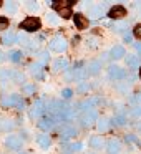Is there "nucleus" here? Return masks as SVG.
Returning <instances> with one entry per match:
<instances>
[{"mask_svg":"<svg viewBox=\"0 0 141 154\" xmlns=\"http://www.w3.org/2000/svg\"><path fill=\"white\" fill-rule=\"evenodd\" d=\"M22 101H24V100H22V94L12 93V94H8V96H5L0 103H2V106L7 109V108H18V104H20Z\"/></svg>","mask_w":141,"mask_h":154,"instance_id":"1a4fd4ad","label":"nucleus"},{"mask_svg":"<svg viewBox=\"0 0 141 154\" xmlns=\"http://www.w3.org/2000/svg\"><path fill=\"white\" fill-rule=\"evenodd\" d=\"M35 91H37V85L35 83H24L22 85V93L27 94V96L35 94Z\"/></svg>","mask_w":141,"mask_h":154,"instance_id":"bb28decb","label":"nucleus"},{"mask_svg":"<svg viewBox=\"0 0 141 154\" xmlns=\"http://www.w3.org/2000/svg\"><path fill=\"white\" fill-rule=\"evenodd\" d=\"M88 146H90L91 149H95V151H101V149L106 147V143L103 141L101 136H91L90 139H88Z\"/></svg>","mask_w":141,"mask_h":154,"instance_id":"dca6fc26","label":"nucleus"},{"mask_svg":"<svg viewBox=\"0 0 141 154\" xmlns=\"http://www.w3.org/2000/svg\"><path fill=\"white\" fill-rule=\"evenodd\" d=\"M18 154H28V152H25V151H20V152H18Z\"/></svg>","mask_w":141,"mask_h":154,"instance_id":"49530a36","label":"nucleus"},{"mask_svg":"<svg viewBox=\"0 0 141 154\" xmlns=\"http://www.w3.org/2000/svg\"><path fill=\"white\" fill-rule=\"evenodd\" d=\"M0 128H2V123H0Z\"/></svg>","mask_w":141,"mask_h":154,"instance_id":"de8ad7c7","label":"nucleus"},{"mask_svg":"<svg viewBox=\"0 0 141 154\" xmlns=\"http://www.w3.org/2000/svg\"><path fill=\"white\" fill-rule=\"evenodd\" d=\"M96 128H98L100 133H105V131H108L111 128V121L108 119V118H100L98 123H96Z\"/></svg>","mask_w":141,"mask_h":154,"instance_id":"a878e982","label":"nucleus"},{"mask_svg":"<svg viewBox=\"0 0 141 154\" xmlns=\"http://www.w3.org/2000/svg\"><path fill=\"white\" fill-rule=\"evenodd\" d=\"M106 151L110 154H120L121 151V143L118 139H110L106 143Z\"/></svg>","mask_w":141,"mask_h":154,"instance_id":"4be33fe9","label":"nucleus"},{"mask_svg":"<svg viewBox=\"0 0 141 154\" xmlns=\"http://www.w3.org/2000/svg\"><path fill=\"white\" fill-rule=\"evenodd\" d=\"M37 144L42 147V149H48V147L52 146V137L48 136L47 133H43V134H40V136L37 137Z\"/></svg>","mask_w":141,"mask_h":154,"instance_id":"5701e85b","label":"nucleus"},{"mask_svg":"<svg viewBox=\"0 0 141 154\" xmlns=\"http://www.w3.org/2000/svg\"><path fill=\"white\" fill-rule=\"evenodd\" d=\"M110 121H111V126H114V128H123L124 124L128 123L124 113H116L113 118H110Z\"/></svg>","mask_w":141,"mask_h":154,"instance_id":"f3484780","label":"nucleus"},{"mask_svg":"<svg viewBox=\"0 0 141 154\" xmlns=\"http://www.w3.org/2000/svg\"><path fill=\"white\" fill-rule=\"evenodd\" d=\"M67 48H68V42H67V38H63L61 35H57V37H53L48 42V50L55 51V53H65Z\"/></svg>","mask_w":141,"mask_h":154,"instance_id":"7ed1b4c3","label":"nucleus"},{"mask_svg":"<svg viewBox=\"0 0 141 154\" xmlns=\"http://www.w3.org/2000/svg\"><path fill=\"white\" fill-rule=\"evenodd\" d=\"M47 22H50V23H57V18H55V15L53 14H50V15H47Z\"/></svg>","mask_w":141,"mask_h":154,"instance_id":"79ce46f5","label":"nucleus"},{"mask_svg":"<svg viewBox=\"0 0 141 154\" xmlns=\"http://www.w3.org/2000/svg\"><path fill=\"white\" fill-rule=\"evenodd\" d=\"M138 131H139V133H141V123L138 124Z\"/></svg>","mask_w":141,"mask_h":154,"instance_id":"a18cd8bd","label":"nucleus"},{"mask_svg":"<svg viewBox=\"0 0 141 154\" xmlns=\"http://www.w3.org/2000/svg\"><path fill=\"white\" fill-rule=\"evenodd\" d=\"M108 76H110V80H123V78H126V70L121 66H118V65H110L108 66Z\"/></svg>","mask_w":141,"mask_h":154,"instance_id":"9b49d317","label":"nucleus"},{"mask_svg":"<svg viewBox=\"0 0 141 154\" xmlns=\"http://www.w3.org/2000/svg\"><path fill=\"white\" fill-rule=\"evenodd\" d=\"M126 143H136V144H141V141L138 139L134 134H126Z\"/></svg>","mask_w":141,"mask_h":154,"instance_id":"4c0bfd02","label":"nucleus"},{"mask_svg":"<svg viewBox=\"0 0 141 154\" xmlns=\"http://www.w3.org/2000/svg\"><path fill=\"white\" fill-rule=\"evenodd\" d=\"M108 55H110V58L113 61H118V60H121V58H126V50H124L123 45H114V47H111V50Z\"/></svg>","mask_w":141,"mask_h":154,"instance_id":"4468645a","label":"nucleus"},{"mask_svg":"<svg viewBox=\"0 0 141 154\" xmlns=\"http://www.w3.org/2000/svg\"><path fill=\"white\" fill-rule=\"evenodd\" d=\"M24 75L20 73V71H15V76H14V81H17V83H22V81H24Z\"/></svg>","mask_w":141,"mask_h":154,"instance_id":"ea45409f","label":"nucleus"},{"mask_svg":"<svg viewBox=\"0 0 141 154\" xmlns=\"http://www.w3.org/2000/svg\"><path fill=\"white\" fill-rule=\"evenodd\" d=\"M71 96H73V90L71 88H63L61 90V98L63 100H71Z\"/></svg>","mask_w":141,"mask_h":154,"instance_id":"c9c22d12","label":"nucleus"},{"mask_svg":"<svg viewBox=\"0 0 141 154\" xmlns=\"http://www.w3.org/2000/svg\"><path fill=\"white\" fill-rule=\"evenodd\" d=\"M7 58L12 63H18V61H22V58H24V51L22 50H10L7 53Z\"/></svg>","mask_w":141,"mask_h":154,"instance_id":"b1692460","label":"nucleus"},{"mask_svg":"<svg viewBox=\"0 0 141 154\" xmlns=\"http://www.w3.org/2000/svg\"><path fill=\"white\" fill-rule=\"evenodd\" d=\"M17 43H22V45H25V47H27L28 43H30V40H28V37H27V33H18L17 35Z\"/></svg>","mask_w":141,"mask_h":154,"instance_id":"2f4dec72","label":"nucleus"},{"mask_svg":"<svg viewBox=\"0 0 141 154\" xmlns=\"http://www.w3.org/2000/svg\"><path fill=\"white\" fill-rule=\"evenodd\" d=\"M15 126H17V124H15V121L5 119V121H2V128H0V129H4L5 133H10L12 134V131L15 129Z\"/></svg>","mask_w":141,"mask_h":154,"instance_id":"c85d7f7f","label":"nucleus"},{"mask_svg":"<svg viewBox=\"0 0 141 154\" xmlns=\"http://www.w3.org/2000/svg\"><path fill=\"white\" fill-rule=\"evenodd\" d=\"M138 78L141 80V66H139V70H138Z\"/></svg>","mask_w":141,"mask_h":154,"instance_id":"37998d69","label":"nucleus"},{"mask_svg":"<svg viewBox=\"0 0 141 154\" xmlns=\"http://www.w3.org/2000/svg\"><path fill=\"white\" fill-rule=\"evenodd\" d=\"M27 8L30 12H37L38 8H40V5H38L37 2H27Z\"/></svg>","mask_w":141,"mask_h":154,"instance_id":"e433bc0d","label":"nucleus"},{"mask_svg":"<svg viewBox=\"0 0 141 154\" xmlns=\"http://www.w3.org/2000/svg\"><path fill=\"white\" fill-rule=\"evenodd\" d=\"M55 124H57V121L53 119L52 114H45L43 118H40V119L37 121V128H38V129H42V131H45V133H48V131L53 129Z\"/></svg>","mask_w":141,"mask_h":154,"instance_id":"6e6552de","label":"nucleus"},{"mask_svg":"<svg viewBox=\"0 0 141 154\" xmlns=\"http://www.w3.org/2000/svg\"><path fill=\"white\" fill-rule=\"evenodd\" d=\"M8 27H10V18L5 15H0V32L8 30Z\"/></svg>","mask_w":141,"mask_h":154,"instance_id":"c756f323","label":"nucleus"},{"mask_svg":"<svg viewBox=\"0 0 141 154\" xmlns=\"http://www.w3.org/2000/svg\"><path fill=\"white\" fill-rule=\"evenodd\" d=\"M43 68H45L43 65H40L38 61H35V63H32L30 66H28V70H30V73L33 75L37 80H42V78H43Z\"/></svg>","mask_w":141,"mask_h":154,"instance_id":"6ab92c4d","label":"nucleus"},{"mask_svg":"<svg viewBox=\"0 0 141 154\" xmlns=\"http://www.w3.org/2000/svg\"><path fill=\"white\" fill-rule=\"evenodd\" d=\"M37 57H38L37 61H38L40 65H43V66L48 63V61H50V55H48V50H40V51L37 53Z\"/></svg>","mask_w":141,"mask_h":154,"instance_id":"cd10ccee","label":"nucleus"},{"mask_svg":"<svg viewBox=\"0 0 141 154\" xmlns=\"http://www.w3.org/2000/svg\"><path fill=\"white\" fill-rule=\"evenodd\" d=\"M90 154H95V152H90Z\"/></svg>","mask_w":141,"mask_h":154,"instance_id":"09e8293b","label":"nucleus"},{"mask_svg":"<svg viewBox=\"0 0 141 154\" xmlns=\"http://www.w3.org/2000/svg\"><path fill=\"white\" fill-rule=\"evenodd\" d=\"M14 76H15V70H8V68H2L0 70V80L4 83H7L8 80H14Z\"/></svg>","mask_w":141,"mask_h":154,"instance_id":"393cba45","label":"nucleus"},{"mask_svg":"<svg viewBox=\"0 0 141 154\" xmlns=\"http://www.w3.org/2000/svg\"><path fill=\"white\" fill-rule=\"evenodd\" d=\"M0 42H2V45H4V47L15 45V43H17V35H15L14 32H5V33L2 35V38H0Z\"/></svg>","mask_w":141,"mask_h":154,"instance_id":"a211bd4d","label":"nucleus"},{"mask_svg":"<svg viewBox=\"0 0 141 154\" xmlns=\"http://www.w3.org/2000/svg\"><path fill=\"white\" fill-rule=\"evenodd\" d=\"M30 118L32 119H40V118H43L45 114H47V104H45L43 100H37L35 101V104L30 108Z\"/></svg>","mask_w":141,"mask_h":154,"instance_id":"0eeeda50","label":"nucleus"},{"mask_svg":"<svg viewBox=\"0 0 141 154\" xmlns=\"http://www.w3.org/2000/svg\"><path fill=\"white\" fill-rule=\"evenodd\" d=\"M101 68H103V61L101 60H91V61H88V65H86V70H88V75H90V76H96L101 71Z\"/></svg>","mask_w":141,"mask_h":154,"instance_id":"2eb2a0df","label":"nucleus"},{"mask_svg":"<svg viewBox=\"0 0 141 154\" xmlns=\"http://www.w3.org/2000/svg\"><path fill=\"white\" fill-rule=\"evenodd\" d=\"M124 61H126V66L131 68V70H139V66H141L139 57H138V55H128V57L124 58Z\"/></svg>","mask_w":141,"mask_h":154,"instance_id":"aec40b11","label":"nucleus"},{"mask_svg":"<svg viewBox=\"0 0 141 154\" xmlns=\"http://www.w3.org/2000/svg\"><path fill=\"white\" fill-rule=\"evenodd\" d=\"M68 65H70V63H68V60H67V58H57V60H55L53 61V66H52V68H53V71H68Z\"/></svg>","mask_w":141,"mask_h":154,"instance_id":"412c9836","label":"nucleus"},{"mask_svg":"<svg viewBox=\"0 0 141 154\" xmlns=\"http://www.w3.org/2000/svg\"><path fill=\"white\" fill-rule=\"evenodd\" d=\"M81 149H83V143H73V144H68V147H67V151H70L71 154L80 152Z\"/></svg>","mask_w":141,"mask_h":154,"instance_id":"7c9ffc66","label":"nucleus"},{"mask_svg":"<svg viewBox=\"0 0 141 154\" xmlns=\"http://www.w3.org/2000/svg\"><path fill=\"white\" fill-rule=\"evenodd\" d=\"M73 23H75V28L77 30H86L88 25H90V20H88V17L85 14H81V12H78V14L73 15Z\"/></svg>","mask_w":141,"mask_h":154,"instance_id":"ddd939ff","label":"nucleus"},{"mask_svg":"<svg viewBox=\"0 0 141 154\" xmlns=\"http://www.w3.org/2000/svg\"><path fill=\"white\" fill-rule=\"evenodd\" d=\"M78 134V129L71 124H65L61 128V134H60V143H68L70 139H73L75 136Z\"/></svg>","mask_w":141,"mask_h":154,"instance_id":"9d476101","label":"nucleus"},{"mask_svg":"<svg viewBox=\"0 0 141 154\" xmlns=\"http://www.w3.org/2000/svg\"><path fill=\"white\" fill-rule=\"evenodd\" d=\"M73 4H77V0H53L50 2V7L57 12V15L63 20H68V18H73Z\"/></svg>","mask_w":141,"mask_h":154,"instance_id":"f257e3e1","label":"nucleus"},{"mask_svg":"<svg viewBox=\"0 0 141 154\" xmlns=\"http://www.w3.org/2000/svg\"><path fill=\"white\" fill-rule=\"evenodd\" d=\"M131 114H133V116H136V118H139L141 116V106H136L133 111H131Z\"/></svg>","mask_w":141,"mask_h":154,"instance_id":"a19ab883","label":"nucleus"},{"mask_svg":"<svg viewBox=\"0 0 141 154\" xmlns=\"http://www.w3.org/2000/svg\"><path fill=\"white\" fill-rule=\"evenodd\" d=\"M106 17L110 18V20H113V22H116V20H123V18H126V17H128V10H126V7H124V5L116 4V5H113V7H111L110 10H108Z\"/></svg>","mask_w":141,"mask_h":154,"instance_id":"20e7f679","label":"nucleus"},{"mask_svg":"<svg viewBox=\"0 0 141 154\" xmlns=\"http://www.w3.org/2000/svg\"><path fill=\"white\" fill-rule=\"evenodd\" d=\"M4 144L10 151H17V152H20L24 149V139L20 136H17V134H8V136H5Z\"/></svg>","mask_w":141,"mask_h":154,"instance_id":"423d86ee","label":"nucleus"},{"mask_svg":"<svg viewBox=\"0 0 141 154\" xmlns=\"http://www.w3.org/2000/svg\"><path fill=\"white\" fill-rule=\"evenodd\" d=\"M86 17H90L91 20H100V18L105 17V8L103 5H90L86 7Z\"/></svg>","mask_w":141,"mask_h":154,"instance_id":"f8f14e48","label":"nucleus"},{"mask_svg":"<svg viewBox=\"0 0 141 154\" xmlns=\"http://www.w3.org/2000/svg\"><path fill=\"white\" fill-rule=\"evenodd\" d=\"M131 33H133V37L136 38V40H141V23L134 25L133 30H131Z\"/></svg>","mask_w":141,"mask_h":154,"instance_id":"72a5a7b5","label":"nucleus"},{"mask_svg":"<svg viewBox=\"0 0 141 154\" xmlns=\"http://www.w3.org/2000/svg\"><path fill=\"white\" fill-rule=\"evenodd\" d=\"M98 111L96 109H88V111H83L80 114V124L83 128H90L91 124L98 123Z\"/></svg>","mask_w":141,"mask_h":154,"instance_id":"39448f33","label":"nucleus"},{"mask_svg":"<svg viewBox=\"0 0 141 154\" xmlns=\"http://www.w3.org/2000/svg\"><path fill=\"white\" fill-rule=\"evenodd\" d=\"M5 8H7L8 14H17V10H18L15 2H5Z\"/></svg>","mask_w":141,"mask_h":154,"instance_id":"473e14b6","label":"nucleus"},{"mask_svg":"<svg viewBox=\"0 0 141 154\" xmlns=\"http://www.w3.org/2000/svg\"><path fill=\"white\" fill-rule=\"evenodd\" d=\"M133 33H130V32H124L123 33V40L126 42V43H131V42H133Z\"/></svg>","mask_w":141,"mask_h":154,"instance_id":"58836bf2","label":"nucleus"},{"mask_svg":"<svg viewBox=\"0 0 141 154\" xmlns=\"http://www.w3.org/2000/svg\"><path fill=\"white\" fill-rule=\"evenodd\" d=\"M61 154H71V152H70V151H67V149H65V151H63V152H61Z\"/></svg>","mask_w":141,"mask_h":154,"instance_id":"c03bdc74","label":"nucleus"},{"mask_svg":"<svg viewBox=\"0 0 141 154\" xmlns=\"http://www.w3.org/2000/svg\"><path fill=\"white\" fill-rule=\"evenodd\" d=\"M18 30H22L24 33H37L42 30V20L35 15L25 17L24 20L18 23Z\"/></svg>","mask_w":141,"mask_h":154,"instance_id":"f03ea898","label":"nucleus"},{"mask_svg":"<svg viewBox=\"0 0 141 154\" xmlns=\"http://www.w3.org/2000/svg\"><path fill=\"white\" fill-rule=\"evenodd\" d=\"M90 85L86 83V81H81L80 85H78V88H77V91L78 93H88V91H90Z\"/></svg>","mask_w":141,"mask_h":154,"instance_id":"f704fd0d","label":"nucleus"}]
</instances>
